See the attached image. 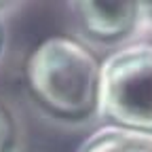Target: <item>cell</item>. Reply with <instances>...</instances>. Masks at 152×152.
<instances>
[{"label": "cell", "instance_id": "obj_4", "mask_svg": "<svg viewBox=\"0 0 152 152\" xmlns=\"http://www.w3.org/2000/svg\"><path fill=\"white\" fill-rule=\"evenodd\" d=\"M80 152H152V135L121 127L99 129Z\"/></svg>", "mask_w": 152, "mask_h": 152}, {"label": "cell", "instance_id": "obj_2", "mask_svg": "<svg viewBox=\"0 0 152 152\" xmlns=\"http://www.w3.org/2000/svg\"><path fill=\"white\" fill-rule=\"evenodd\" d=\"M97 108L121 129L152 135V47L114 53L99 70Z\"/></svg>", "mask_w": 152, "mask_h": 152}, {"label": "cell", "instance_id": "obj_3", "mask_svg": "<svg viewBox=\"0 0 152 152\" xmlns=\"http://www.w3.org/2000/svg\"><path fill=\"white\" fill-rule=\"evenodd\" d=\"M85 30L99 38L114 40L125 36L140 17V2H76Z\"/></svg>", "mask_w": 152, "mask_h": 152}, {"label": "cell", "instance_id": "obj_6", "mask_svg": "<svg viewBox=\"0 0 152 152\" xmlns=\"http://www.w3.org/2000/svg\"><path fill=\"white\" fill-rule=\"evenodd\" d=\"M0 42H2V28H0Z\"/></svg>", "mask_w": 152, "mask_h": 152}, {"label": "cell", "instance_id": "obj_5", "mask_svg": "<svg viewBox=\"0 0 152 152\" xmlns=\"http://www.w3.org/2000/svg\"><path fill=\"white\" fill-rule=\"evenodd\" d=\"M15 142V123L9 110L0 104V152H9Z\"/></svg>", "mask_w": 152, "mask_h": 152}, {"label": "cell", "instance_id": "obj_1", "mask_svg": "<svg viewBox=\"0 0 152 152\" xmlns=\"http://www.w3.org/2000/svg\"><path fill=\"white\" fill-rule=\"evenodd\" d=\"M99 61L78 40L53 36L30 55L26 76L36 102L59 118H85L97 110Z\"/></svg>", "mask_w": 152, "mask_h": 152}]
</instances>
